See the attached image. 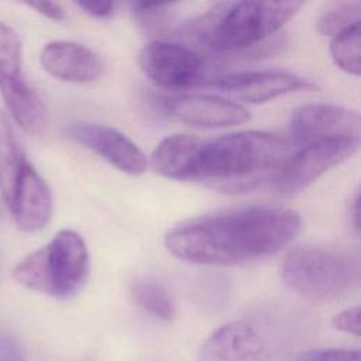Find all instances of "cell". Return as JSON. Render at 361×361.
<instances>
[{
  "instance_id": "6da1fadb",
  "label": "cell",
  "mask_w": 361,
  "mask_h": 361,
  "mask_svg": "<svg viewBox=\"0 0 361 361\" xmlns=\"http://www.w3.org/2000/svg\"><path fill=\"white\" fill-rule=\"evenodd\" d=\"M292 154L288 138L265 131H240L213 140L172 134L155 147L151 164L169 179L204 182L221 192H247L274 180Z\"/></svg>"
},
{
  "instance_id": "7a4b0ae2",
  "label": "cell",
  "mask_w": 361,
  "mask_h": 361,
  "mask_svg": "<svg viewBox=\"0 0 361 361\" xmlns=\"http://www.w3.org/2000/svg\"><path fill=\"white\" fill-rule=\"evenodd\" d=\"M290 209L255 204L183 221L165 235L166 250L185 262L231 267L276 254L300 231Z\"/></svg>"
},
{
  "instance_id": "3957f363",
  "label": "cell",
  "mask_w": 361,
  "mask_h": 361,
  "mask_svg": "<svg viewBox=\"0 0 361 361\" xmlns=\"http://www.w3.org/2000/svg\"><path fill=\"white\" fill-rule=\"evenodd\" d=\"M302 6V1H221L188 23L182 32L216 56L272 55L283 42L268 38Z\"/></svg>"
},
{
  "instance_id": "277c9868",
  "label": "cell",
  "mask_w": 361,
  "mask_h": 361,
  "mask_svg": "<svg viewBox=\"0 0 361 361\" xmlns=\"http://www.w3.org/2000/svg\"><path fill=\"white\" fill-rule=\"evenodd\" d=\"M87 274L89 252L83 238L63 228L23 258L13 269V279L30 290L68 299L80 290Z\"/></svg>"
},
{
  "instance_id": "5b68a950",
  "label": "cell",
  "mask_w": 361,
  "mask_h": 361,
  "mask_svg": "<svg viewBox=\"0 0 361 361\" xmlns=\"http://www.w3.org/2000/svg\"><path fill=\"white\" fill-rule=\"evenodd\" d=\"M283 283L309 300L324 302L343 296L360 279L358 258L348 251L306 245L289 251L281 267Z\"/></svg>"
},
{
  "instance_id": "8992f818",
  "label": "cell",
  "mask_w": 361,
  "mask_h": 361,
  "mask_svg": "<svg viewBox=\"0 0 361 361\" xmlns=\"http://www.w3.org/2000/svg\"><path fill=\"white\" fill-rule=\"evenodd\" d=\"M0 96L20 128L32 135L45 131L48 110L24 75L21 38L3 21H0Z\"/></svg>"
},
{
  "instance_id": "52a82bcc",
  "label": "cell",
  "mask_w": 361,
  "mask_h": 361,
  "mask_svg": "<svg viewBox=\"0 0 361 361\" xmlns=\"http://www.w3.org/2000/svg\"><path fill=\"white\" fill-rule=\"evenodd\" d=\"M138 62L151 82L168 90H185L206 82L202 55L186 45L152 41L141 49Z\"/></svg>"
},
{
  "instance_id": "ba28073f",
  "label": "cell",
  "mask_w": 361,
  "mask_h": 361,
  "mask_svg": "<svg viewBox=\"0 0 361 361\" xmlns=\"http://www.w3.org/2000/svg\"><path fill=\"white\" fill-rule=\"evenodd\" d=\"M360 142L351 140H326L307 144L290 155L274 178L275 189L282 195H293L317 178L337 166L358 149Z\"/></svg>"
},
{
  "instance_id": "9c48e42d",
  "label": "cell",
  "mask_w": 361,
  "mask_h": 361,
  "mask_svg": "<svg viewBox=\"0 0 361 361\" xmlns=\"http://www.w3.org/2000/svg\"><path fill=\"white\" fill-rule=\"evenodd\" d=\"M199 361H285L261 330L237 320L216 329L202 344Z\"/></svg>"
},
{
  "instance_id": "30bf717a",
  "label": "cell",
  "mask_w": 361,
  "mask_h": 361,
  "mask_svg": "<svg viewBox=\"0 0 361 361\" xmlns=\"http://www.w3.org/2000/svg\"><path fill=\"white\" fill-rule=\"evenodd\" d=\"M361 118L354 110L330 104H303L292 111L289 131L296 144L326 140H351L360 142Z\"/></svg>"
},
{
  "instance_id": "8fae6325",
  "label": "cell",
  "mask_w": 361,
  "mask_h": 361,
  "mask_svg": "<svg viewBox=\"0 0 361 361\" xmlns=\"http://www.w3.org/2000/svg\"><path fill=\"white\" fill-rule=\"evenodd\" d=\"M203 86L227 92L252 104L265 103L292 92L313 90L316 87L310 80L283 71L233 72L209 79Z\"/></svg>"
},
{
  "instance_id": "7c38bea8",
  "label": "cell",
  "mask_w": 361,
  "mask_h": 361,
  "mask_svg": "<svg viewBox=\"0 0 361 361\" xmlns=\"http://www.w3.org/2000/svg\"><path fill=\"white\" fill-rule=\"evenodd\" d=\"M66 133L78 144L93 151L120 172L138 176L148 169L144 152L116 128L94 123H72Z\"/></svg>"
},
{
  "instance_id": "4fadbf2b",
  "label": "cell",
  "mask_w": 361,
  "mask_h": 361,
  "mask_svg": "<svg viewBox=\"0 0 361 361\" xmlns=\"http://www.w3.org/2000/svg\"><path fill=\"white\" fill-rule=\"evenodd\" d=\"M162 106L173 120L199 128L234 127L250 120L245 107L212 94H180L165 99Z\"/></svg>"
},
{
  "instance_id": "5bb4252c",
  "label": "cell",
  "mask_w": 361,
  "mask_h": 361,
  "mask_svg": "<svg viewBox=\"0 0 361 361\" xmlns=\"http://www.w3.org/2000/svg\"><path fill=\"white\" fill-rule=\"evenodd\" d=\"M16 226L27 233L41 231L52 216V193L48 183L28 161L6 203Z\"/></svg>"
},
{
  "instance_id": "9a60e30c",
  "label": "cell",
  "mask_w": 361,
  "mask_h": 361,
  "mask_svg": "<svg viewBox=\"0 0 361 361\" xmlns=\"http://www.w3.org/2000/svg\"><path fill=\"white\" fill-rule=\"evenodd\" d=\"M39 62L51 76L71 83L93 82L103 72L102 61L90 48L65 39L45 44Z\"/></svg>"
},
{
  "instance_id": "2e32d148",
  "label": "cell",
  "mask_w": 361,
  "mask_h": 361,
  "mask_svg": "<svg viewBox=\"0 0 361 361\" xmlns=\"http://www.w3.org/2000/svg\"><path fill=\"white\" fill-rule=\"evenodd\" d=\"M28 161L7 113L0 109V196L4 204Z\"/></svg>"
},
{
  "instance_id": "e0dca14e",
  "label": "cell",
  "mask_w": 361,
  "mask_h": 361,
  "mask_svg": "<svg viewBox=\"0 0 361 361\" xmlns=\"http://www.w3.org/2000/svg\"><path fill=\"white\" fill-rule=\"evenodd\" d=\"M130 292L134 303L155 317L165 322H169L175 317V303L171 295L159 283L140 279L131 285Z\"/></svg>"
},
{
  "instance_id": "ac0fdd59",
  "label": "cell",
  "mask_w": 361,
  "mask_h": 361,
  "mask_svg": "<svg viewBox=\"0 0 361 361\" xmlns=\"http://www.w3.org/2000/svg\"><path fill=\"white\" fill-rule=\"evenodd\" d=\"M360 1H333L329 3L316 20V28L322 35L336 37L337 34L360 24Z\"/></svg>"
},
{
  "instance_id": "d6986e66",
  "label": "cell",
  "mask_w": 361,
  "mask_h": 361,
  "mask_svg": "<svg viewBox=\"0 0 361 361\" xmlns=\"http://www.w3.org/2000/svg\"><path fill=\"white\" fill-rule=\"evenodd\" d=\"M360 24L337 34L330 42V55L334 63L344 72L358 76L361 66Z\"/></svg>"
},
{
  "instance_id": "ffe728a7",
  "label": "cell",
  "mask_w": 361,
  "mask_h": 361,
  "mask_svg": "<svg viewBox=\"0 0 361 361\" xmlns=\"http://www.w3.org/2000/svg\"><path fill=\"white\" fill-rule=\"evenodd\" d=\"M131 13L140 28L148 35H161L166 32L173 21V4L134 1L130 4Z\"/></svg>"
},
{
  "instance_id": "44dd1931",
  "label": "cell",
  "mask_w": 361,
  "mask_h": 361,
  "mask_svg": "<svg viewBox=\"0 0 361 361\" xmlns=\"http://www.w3.org/2000/svg\"><path fill=\"white\" fill-rule=\"evenodd\" d=\"M296 361H360V353L350 348H317L303 353Z\"/></svg>"
},
{
  "instance_id": "7402d4cb",
  "label": "cell",
  "mask_w": 361,
  "mask_h": 361,
  "mask_svg": "<svg viewBox=\"0 0 361 361\" xmlns=\"http://www.w3.org/2000/svg\"><path fill=\"white\" fill-rule=\"evenodd\" d=\"M360 306H353L337 313L333 317L331 324L336 330L353 336H360Z\"/></svg>"
},
{
  "instance_id": "603a6c76",
  "label": "cell",
  "mask_w": 361,
  "mask_h": 361,
  "mask_svg": "<svg viewBox=\"0 0 361 361\" xmlns=\"http://www.w3.org/2000/svg\"><path fill=\"white\" fill-rule=\"evenodd\" d=\"M79 8H82L86 14L93 16L96 18H106L114 13L116 4L113 1H78Z\"/></svg>"
},
{
  "instance_id": "cb8c5ba5",
  "label": "cell",
  "mask_w": 361,
  "mask_h": 361,
  "mask_svg": "<svg viewBox=\"0 0 361 361\" xmlns=\"http://www.w3.org/2000/svg\"><path fill=\"white\" fill-rule=\"evenodd\" d=\"M27 6L52 21H63L66 17L63 7L54 1H35V3H28Z\"/></svg>"
},
{
  "instance_id": "d4e9b609",
  "label": "cell",
  "mask_w": 361,
  "mask_h": 361,
  "mask_svg": "<svg viewBox=\"0 0 361 361\" xmlns=\"http://www.w3.org/2000/svg\"><path fill=\"white\" fill-rule=\"evenodd\" d=\"M350 226H353L354 231L358 233V190L354 192L353 197L350 199Z\"/></svg>"
}]
</instances>
